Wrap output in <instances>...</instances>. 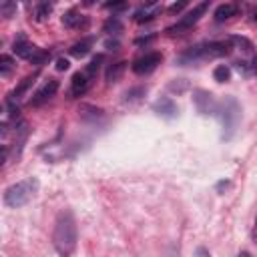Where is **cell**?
I'll use <instances>...</instances> for the list:
<instances>
[{
    "mask_svg": "<svg viewBox=\"0 0 257 257\" xmlns=\"http://www.w3.org/2000/svg\"><path fill=\"white\" fill-rule=\"evenodd\" d=\"M68 66H70V62H68L66 58H58V60H56V70H66Z\"/></svg>",
    "mask_w": 257,
    "mask_h": 257,
    "instance_id": "4dcf8cb0",
    "label": "cell"
},
{
    "mask_svg": "<svg viewBox=\"0 0 257 257\" xmlns=\"http://www.w3.org/2000/svg\"><path fill=\"white\" fill-rule=\"evenodd\" d=\"M207 8H209V2H201V4L193 6V10H189L185 16H181V20H179L177 24L169 26V28H167V32H169V34H179V32L189 30L193 24H197V22L201 20V16L207 12Z\"/></svg>",
    "mask_w": 257,
    "mask_h": 257,
    "instance_id": "5b68a950",
    "label": "cell"
},
{
    "mask_svg": "<svg viewBox=\"0 0 257 257\" xmlns=\"http://www.w3.org/2000/svg\"><path fill=\"white\" fill-rule=\"evenodd\" d=\"M76 239H78V231H76L74 213L70 209H62L56 215L54 229H52V245L56 253L60 257H70L76 249Z\"/></svg>",
    "mask_w": 257,
    "mask_h": 257,
    "instance_id": "6da1fadb",
    "label": "cell"
},
{
    "mask_svg": "<svg viewBox=\"0 0 257 257\" xmlns=\"http://www.w3.org/2000/svg\"><path fill=\"white\" fill-rule=\"evenodd\" d=\"M137 94H145V88H135V90L126 92V100H137L139 98Z\"/></svg>",
    "mask_w": 257,
    "mask_h": 257,
    "instance_id": "f546056e",
    "label": "cell"
},
{
    "mask_svg": "<svg viewBox=\"0 0 257 257\" xmlns=\"http://www.w3.org/2000/svg\"><path fill=\"white\" fill-rule=\"evenodd\" d=\"M215 114H219V118H221V124H223V137L225 139H231V135L235 133V126H237V122H239V118H241V106H239V102L233 98V96H227L221 104H217V112Z\"/></svg>",
    "mask_w": 257,
    "mask_h": 257,
    "instance_id": "277c9868",
    "label": "cell"
},
{
    "mask_svg": "<svg viewBox=\"0 0 257 257\" xmlns=\"http://www.w3.org/2000/svg\"><path fill=\"white\" fill-rule=\"evenodd\" d=\"M213 78H215L217 82H227V80L231 78V68H229V66H225V64L217 66V68L213 70Z\"/></svg>",
    "mask_w": 257,
    "mask_h": 257,
    "instance_id": "603a6c76",
    "label": "cell"
},
{
    "mask_svg": "<svg viewBox=\"0 0 257 257\" xmlns=\"http://www.w3.org/2000/svg\"><path fill=\"white\" fill-rule=\"evenodd\" d=\"M189 88V82L187 80H183V78H179V80H173V82H169V90H173V92H183V90H187Z\"/></svg>",
    "mask_w": 257,
    "mask_h": 257,
    "instance_id": "484cf974",
    "label": "cell"
},
{
    "mask_svg": "<svg viewBox=\"0 0 257 257\" xmlns=\"http://www.w3.org/2000/svg\"><path fill=\"white\" fill-rule=\"evenodd\" d=\"M124 68H126V62H114V64H110L108 68H106V72H104V78H106V82L110 84V82H116L120 76H122V72H124Z\"/></svg>",
    "mask_w": 257,
    "mask_h": 257,
    "instance_id": "ac0fdd59",
    "label": "cell"
},
{
    "mask_svg": "<svg viewBox=\"0 0 257 257\" xmlns=\"http://www.w3.org/2000/svg\"><path fill=\"white\" fill-rule=\"evenodd\" d=\"M251 237H253V241L257 243V219H255V225H253V231H251Z\"/></svg>",
    "mask_w": 257,
    "mask_h": 257,
    "instance_id": "836d02e7",
    "label": "cell"
},
{
    "mask_svg": "<svg viewBox=\"0 0 257 257\" xmlns=\"http://www.w3.org/2000/svg\"><path fill=\"white\" fill-rule=\"evenodd\" d=\"M159 10H161V6H159L157 2H149V4L141 6V8L135 12V20H137V22H149V20H153V18L157 16Z\"/></svg>",
    "mask_w": 257,
    "mask_h": 257,
    "instance_id": "9a60e30c",
    "label": "cell"
},
{
    "mask_svg": "<svg viewBox=\"0 0 257 257\" xmlns=\"http://www.w3.org/2000/svg\"><path fill=\"white\" fill-rule=\"evenodd\" d=\"M36 76H38V74L34 72V74H30V76L22 78V80H20V84H18V86H16V88H14V90H12L10 94H8L6 102H14V100H18V98H20V96H22V94H24V92H26V90H28V88H30V86L34 84Z\"/></svg>",
    "mask_w": 257,
    "mask_h": 257,
    "instance_id": "2e32d148",
    "label": "cell"
},
{
    "mask_svg": "<svg viewBox=\"0 0 257 257\" xmlns=\"http://www.w3.org/2000/svg\"><path fill=\"white\" fill-rule=\"evenodd\" d=\"M14 68H16V62L12 60V56L2 54V56H0V74H2V76H8Z\"/></svg>",
    "mask_w": 257,
    "mask_h": 257,
    "instance_id": "ffe728a7",
    "label": "cell"
},
{
    "mask_svg": "<svg viewBox=\"0 0 257 257\" xmlns=\"http://www.w3.org/2000/svg\"><path fill=\"white\" fill-rule=\"evenodd\" d=\"M153 110H155L159 116H165V118H175V116L179 114V108H177L175 100L169 98V96H161V98L153 104Z\"/></svg>",
    "mask_w": 257,
    "mask_h": 257,
    "instance_id": "8fae6325",
    "label": "cell"
},
{
    "mask_svg": "<svg viewBox=\"0 0 257 257\" xmlns=\"http://www.w3.org/2000/svg\"><path fill=\"white\" fill-rule=\"evenodd\" d=\"M195 257H211V253H209L207 247H197L195 249Z\"/></svg>",
    "mask_w": 257,
    "mask_h": 257,
    "instance_id": "1f68e13d",
    "label": "cell"
},
{
    "mask_svg": "<svg viewBox=\"0 0 257 257\" xmlns=\"http://www.w3.org/2000/svg\"><path fill=\"white\" fill-rule=\"evenodd\" d=\"M56 90H58V80H54V78H50L44 86H40L34 94H32V98H30V104L32 106H40V104H44V102H48L54 94H56Z\"/></svg>",
    "mask_w": 257,
    "mask_h": 257,
    "instance_id": "30bf717a",
    "label": "cell"
},
{
    "mask_svg": "<svg viewBox=\"0 0 257 257\" xmlns=\"http://www.w3.org/2000/svg\"><path fill=\"white\" fill-rule=\"evenodd\" d=\"M185 6H187V2H185V0H183V2H175V4H171V6H169V12H173V14H175V12H181Z\"/></svg>",
    "mask_w": 257,
    "mask_h": 257,
    "instance_id": "f1b7e54d",
    "label": "cell"
},
{
    "mask_svg": "<svg viewBox=\"0 0 257 257\" xmlns=\"http://www.w3.org/2000/svg\"><path fill=\"white\" fill-rule=\"evenodd\" d=\"M94 78H96V76L90 74L86 68L80 70V72H76V74L72 76V80H70V98H74V96H82V94L92 86Z\"/></svg>",
    "mask_w": 257,
    "mask_h": 257,
    "instance_id": "8992f818",
    "label": "cell"
},
{
    "mask_svg": "<svg viewBox=\"0 0 257 257\" xmlns=\"http://www.w3.org/2000/svg\"><path fill=\"white\" fill-rule=\"evenodd\" d=\"M50 12H52V4L42 2V4H38V6H36V10H34V18H36V20H44Z\"/></svg>",
    "mask_w": 257,
    "mask_h": 257,
    "instance_id": "cb8c5ba5",
    "label": "cell"
},
{
    "mask_svg": "<svg viewBox=\"0 0 257 257\" xmlns=\"http://www.w3.org/2000/svg\"><path fill=\"white\" fill-rule=\"evenodd\" d=\"M229 52H231V42H201V44L187 48L183 54H179L177 62L179 64H195V62H205V60L227 56Z\"/></svg>",
    "mask_w": 257,
    "mask_h": 257,
    "instance_id": "7a4b0ae2",
    "label": "cell"
},
{
    "mask_svg": "<svg viewBox=\"0 0 257 257\" xmlns=\"http://www.w3.org/2000/svg\"><path fill=\"white\" fill-rule=\"evenodd\" d=\"M104 46H106V50H116V48H118V42H116V40H108Z\"/></svg>",
    "mask_w": 257,
    "mask_h": 257,
    "instance_id": "d6a6232c",
    "label": "cell"
},
{
    "mask_svg": "<svg viewBox=\"0 0 257 257\" xmlns=\"http://www.w3.org/2000/svg\"><path fill=\"white\" fill-rule=\"evenodd\" d=\"M165 257H179V253H177V251H175V249H171V251H169V253H167V255H165Z\"/></svg>",
    "mask_w": 257,
    "mask_h": 257,
    "instance_id": "e575fe53",
    "label": "cell"
},
{
    "mask_svg": "<svg viewBox=\"0 0 257 257\" xmlns=\"http://www.w3.org/2000/svg\"><path fill=\"white\" fill-rule=\"evenodd\" d=\"M235 14H237V4H233V2H225V4L217 6V10H215V20H217V22H223V20L235 16Z\"/></svg>",
    "mask_w": 257,
    "mask_h": 257,
    "instance_id": "e0dca14e",
    "label": "cell"
},
{
    "mask_svg": "<svg viewBox=\"0 0 257 257\" xmlns=\"http://www.w3.org/2000/svg\"><path fill=\"white\" fill-rule=\"evenodd\" d=\"M12 50H14V54H16V56L26 58V60H30V58L38 52V48H36L34 44H30V42L26 40V36H24V34H18V38H16V40H14V44H12Z\"/></svg>",
    "mask_w": 257,
    "mask_h": 257,
    "instance_id": "7c38bea8",
    "label": "cell"
},
{
    "mask_svg": "<svg viewBox=\"0 0 257 257\" xmlns=\"http://www.w3.org/2000/svg\"><path fill=\"white\" fill-rule=\"evenodd\" d=\"M161 60H163L161 52H149V54H145V56H141L133 62V70L137 74H149L161 64Z\"/></svg>",
    "mask_w": 257,
    "mask_h": 257,
    "instance_id": "52a82bcc",
    "label": "cell"
},
{
    "mask_svg": "<svg viewBox=\"0 0 257 257\" xmlns=\"http://www.w3.org/2000/svg\"><path fill=\"white\" fill-rule=\"evenodd\" d=\"M253 18H255V20H257V10H255V16H253Z\"/></svg>",
    "mask_w": 257,
    "mask_h": 257,
    "instance_id": "8d00e7d4",
    "label": "cell"
},
{
    "mask_svg": "<svg viewBox=\"0 0 257 257\" xmlns=\"http://www.w3.org/2000/svg\"><path fill=\"white\" fill-rule=\"evenodd\" d=\"M46 60H50V50H40V48H38V52L30 58V62H32V64H36V66L44 64Z\"/></svg>",
    "mask_w": 257,
    "mask_h": 257,
    "instance_id": "d4e9b609",
    "label": "cell"
},
{
    "mask_svg": "<svg viewBox=\"0 0 257 257\" xmlns=\"http://www.w3.org/2000/svg\"><path fill=\"white\" fill-rule=\"evenodd\" d=\"M90 46H92V38H84V40H80V42L72 44L70 54H72V56H76V58H82V56H86V54L90 52Z\"/></svg>",
    "mask_w": 257,
    "mask_h": 257,
    "instance_id": "d6986e66",
    "label": "cell"
},
{
    "mask_svg": "<svg viewBox=\"0 0 257 257\" xmlns=\"http://www.w3.org/2000/svg\"><path fill=\"white\" fill-rule=\"evenodd\" d=\"M78 116L84 122H96V120H100L104 116V110L94 106V104H80L78 106Z\"/></svg>",
    "mask_w": 257,
    "mask_h": 257,
    "instance_id": "4fadbf2b",
    "label": "cell"
},
{
    "mask_svg": "<svg viewBox=\"0 0 257 257\" xmlns=\"http://www.w3.org/2000/svg\"><path fill=\"white\" fill-rule=\"evenodd\" d=\"M14 10H16V4H14V2H2V4H0V14H2L4 18H10Z\"/></svg>",
    "mask_w": 257,
    "mask_h": 257,
    "instance_id": "4316f807",
    "label": "cell"
},
{
    "mask_svg": "<svg viewBox=\"0 0 257 257\" xmlns=\"http://www.w3.org/2000/svg\"><path fill=\"white\" fill-rule=\"evenodd\" d=\"M28 135H30L28 122H18V124H14V143L10 145V155H12V159H18V157H20Z\"/></svg>",
    "mask_w": 257,
    "mask_h": 257,
    "instance_id": "9c48e42d",
    "label": "cell"
},
{
    "mask_svg": "<svg viewBox=\"0 0 257 257\" xmlns=\"http://www.w3.org/2000/svg\"><path fill=\"white\" fill-rule=\"evenodd\" d=\"M237 257H251V255H249V253H247V251H241V253H239V255H237Z\"/></svg>",
    "mask_w": 257,
    "mask_h": 257,
    "instance_id": "d590c367",
    "label": "cell"
},
{
    "mask_svg": "<svg viewBox=\"0 0 257 257\" xmlns=\"http://www.w3.org/2000/svg\"><path fill=\"white\" fill-rule=\"evenodd\" d=\"M126 2H106L104 4V8L106 10H112V12H118V10H126Z\"/></svg>",
    "mask_w": 257,
    "mask_h": 257,
    "instance_id": "83f0119b",
    "label": "cell"
},
{
    "mask_svg": "<svg viewBox=\"0 0 257 257\" xmlns=\"http://www.w3.org/2000/svg\"><path fill=\"white\" fill-rule=\"evenodd\" d=\"M229 42H231V44H235L237 48L245 50V52H251V50H253V42H251L249 38H245V36H231V38H229Z\"/></svg>",
    "mask_w": 257,
    "mask_h": 257,
    "instance_id": "7402d4cb",
    "label": "cell"
},
{
    "mask_svg": "<svg viewBox=\"0 0 257 257\" xmlns=\"http://www.w3.org/2000/svg\"><path fill=\"white\" fill-rule=\"evenodd\" d=\"M193 102H195V106L201 114H215L217 112V102H215L213 94L207 92V90H201V88L195 90L193 92Z\"/></svg>",
    "mask_w": 257,
    "mask_h": 257,
    "instance_id": "ba28073f",
    "label": "cell"
},
{
    "mask_svg": "<svg viewBox=\"0 0 257 257\" xmlns=\"http://www.w3.org/2000/svg\"><path fill=\"white\" fill-rule=\"evenodd\" d=\"M38 179L36 177H28L24 181H18L14 185H10L6 191H4V205L10 207V209H18V207H24L28 201H32V197L38 193Z\"/></svg>",
    "mask_w": 257,
    "mask_h": 257,
    "instance_id": "3957f363",
    "label": "cell"
},
{
    "mask_svg": "<svg viewBox=\"0 0 257 257\" xmlns=\"http://www.w3.org/2000/svg\"><path fill=\"white\" fill-rule=\"evenodd\" d=\"M62 24L66 28H86L88 26V18L82 16V14H78L76 10H68L62 16Z\"/></svg>",
    "mask_w": 257,
    "mask_h": 257,
    "instance_id": "5bb4252c",
    "label": "cell"
},
{
    "mask_svg": "<svg viewBox=\"0 0 257 257\" xmlns=\"http://www.w3.org/2000/svg\"><path fill=\"white\" fill-rule=\"evenodd\" d=\"M102 30H104V32H108V34H118V32L122 30V22H120L116 16H110V18L104 22Z\"/></svg>",
    "mask_w": 257,
    "mask_h": 257,
    "instance_id": "44dd1931",
    "label": "cell"
}]
</instances>
